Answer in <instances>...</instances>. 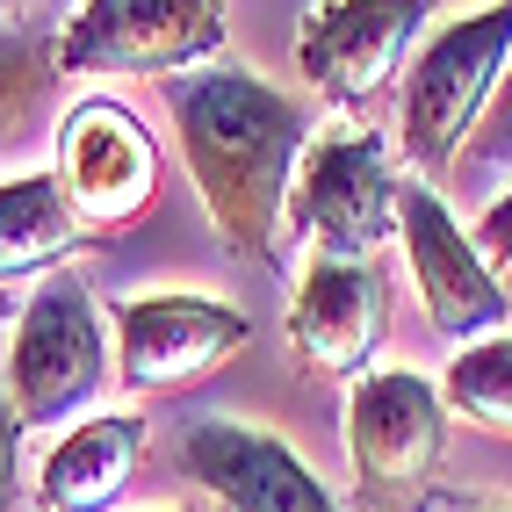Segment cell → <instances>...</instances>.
Masks as SVG:
<instances>
[{"label":"cell","instance_id":"obj_1","mask_svg":"<svg viewBox=\"0 0 512 512\" xmlns=\"http://www.w3.org/2000/svg\"><path fill=\"white\" fill-rule=\"evenodd\" d=\"M159 94L217 238L238 260H260L267 275H282L289 188L318 138L311 109L296 94L267 87L260 73H246V65H202V73L159 80Z\"/></svg>","mask_w":512,"mask_h":512},{"label":"cell","instance_id":"obj_2","mask_svg":"<svg viewBox=\"0 0 512 512\" xmlns=\"http://www.w3.org/2000/svg\"><path fill=\"white\" fill-rule=\"evenodd\" d=\"M116 375V339L101 318V296L80 267H58L15 311L8 339V404L22 426H80Z\"/></svg>","mask_w":512,"mask_h":512},{"label":"cell","instance_id":"obj_3","mask_svg":"<svg viewBox=\"0 0 512 512\" xmlns=\"http://www.w3.org/2000/svg\"><path fill=\"white\" fill-rule=\"evenodd\" d=\"M512 58V0H484V8L455 15L440 37L412 58L397 94V152L419 166V181H448L469 145V130L484 123L491 94Z\"/></svg>","mask_w":512,"mask_h":512},{"label":"cell","instance_id":"obj_4","mask_svg":"<svg viewBox=\"0 0 512 512\" xmlns=\"http://www.w3.org/2000/svg\"><path fill=\"white\" fill-rule=\"evenodd\" d=\"M217 51L224 0H80L58 22V65L80 80H181Z\"/></svg>","mask_w":512,"mask_h":512},{"label":"cell","instance_id":"obj_5","mask_svg":"<svg viewBox=\"0 0 512 512\" xmlns=\"http://www.w3.org/2000/svg\"><path fill=\"white\" fill-rule=\"evenodd\" d=\"M397 159L383 130H318L289 188V224L303 246L332 260H375L383 238L397 231Z\"/></svg>","mask_w":512,"mask_h":512},{"label":"cell","instance_id":"obj_6","mask_svg":"<svg viewBox=\"0 0 512 512\" xmlns=\"http://www.w3.org/2000/svg\"><path fill=\"white\" fill-rule=\"evenodd\" d=\"M44 174L58 181L80 231H123V224L152 217V202H159V145L123 101L87 94L58 116Z\"/></svg>","mask_w":512,"mask_h":512},{"label":"cell","instance_id":"obj_7","mask_svg":"<svg viewBox=\"0 0 512 512\" xmlns=\"http://www.w3.org/2000/svg\"><path fill=\"white\" fill-rule=\"evenodd\" d=\"M109 339H116V383L166 397L210 383L253 339V318L210 289H152V296H123L109 311Z\"/></svg>","mask_w":512,"mask_h":512},{"label":"cell","instance_id":"obj_8","mask_svg":"<svg viewBox=\"0 0 512 512\" xmlns=\"http://www.w3.org/2000/svg\"><path fill=\"white\" fill-rule=\"evenodd\" d=\"M433 0H311L296 22V73L339 109H375L404 73Z\"/></svg>","mask_w":512,"mask_h":512},{"label":"cell","instance_id":"obj_9","mask_svg":"<svg viewBox=\"0 0 512 512\" xmlns=\"http://www.w3.org/2000/svg\"><path fill=\"white\" fill-rule=\"evenodd\" d=\"M448 455V397L419 368H368L347 390V469L361 498L426 491Z\"/></svg>","mask_w":512,"mask_h":512},{"label":"cell","instance_id":"obj_10","mask_svg":"<svg viewBox=\"0 0 512 512\" xmlns=\"http://www.w3.org/2000/svg\"><path fill=\"white\" fill-rule=\"evenodd\" d=\"M397 246H404V267H412L419 303H426V325H433L440 339L469 347V339H484V332H505L512 303H505L498 267H491L484 246L455 224V210L440 202L433 181L397 188Z\"/></svg>","mask_w":512,"mask_h":512},{"label":"cell","instance_id":"obj_11","mask_svg":"<svg viewBox=\"0 0 512 512\" xmlns=\"http://www.w3.org/2000/svg\"><path fill=\"white\" fill-rule=\"evenodd\" d=\"M181 469L210 491L224 512H339L332 491L311 476L275 426H246V419H195L181 433Z\"/></svg>","mask_w":512,"mask_h":512},{"label":"cell","instance_id":"obj_12","mask_svg":"<svg viewBox=\"0 0 512 512\" xmlns=\"http://www.w3.org/2000/svg\"><path fill=\"white\" fill-rule=\"evenodd\" d=\"M390 339V275L383 260H332L311 253V267L289 282V347L325 375H368Z\"/></svg>","mask_w":512,"mask_h":512},{"label":"cell","instance_id":"obj_13","mask_svg":"<svg viewBox=\"0 0 512 512\" xmlns=\"http://www.w3.org/2000/svg\"><path fill=\"white\" fill-rule=\"evenodd\" d=\"M152 448L145 412H87L80 426H65L51 440V455L37 469V505L44 512H109L123 484L138 476Z\"/></svg>","mask_w":512,"mask_h":512},{"label":"cell","instance_id":"obj_14","mask_svg":"<svg viewBox=\"0 0 512 512\" xmlns=\"http://www.w3.org/2000/svg\"><path fill=\"white\" fill-rule=\"evenodd\" d=\"M58 80H65V65H58V29L44 22H0V181L8 174H29L22 152L29 145H51V130H58Z\"/></svg>","mask_w":512,"mask_h":512},{"label":"cell","instance_id":"obj_15","mask_svg":"<svg viewBox=\"0 0 512 512\" xmlns=\"http://www.w3.org/2000/svg\"><path fill=\"white\" fill-rule=\"evenodd\" d=\"M80 217L65 210V195L51 174H8L0 181V289H15L29 275H58L80 253Z\"/></svg>","mask_w":512,"mask_h":512},{"label":"cell","instance_id":"obj_16","mask_svg":"<svg viewBox=\"0 0 512 512\" xmlns=\"http://www.w3.org/2000/svg\"><path fill=\"white\" fill-rule=\"evenodd\" d=\"M440 397H448V412H462L469 426L512 440V332H484V339H469V347H455Z\"/></svg>","mask_w":512,"mask_h":512},{"label":"cell","instance_id":"obj_17","mask_svg":"<svg viewBox=\"0 0 512 512\" xmlns=\"http://www.w3.org/2000/svg\"><path fill=\"white\" fill-rule=\"evenodd\" d=\"M448 181H462L476 202H484V188H491V195L512 188V58H505V80H498V94H491L484 123L469 130V145H462V159H455Z\"/></svg>","mask_w":512,"mask_h":512},{"label":"cell","instance_id":"obj_18","mask_svg":"<svg viewBox=\"0 0 512 512\" xmlns=\"http://www.w3.org/2000/svg\"><path fill=\"white\" fill-rule=\"evenodd\" d=\"M22 419L8 404V383H0V512H22Z\"/></svg>","mask_w":512,"mask_h":512},{"label":"cell","instance_id":"obj_19","mask_svg":"<svg viewBox=\"0 0 512 512\" xmlns=\"http://www.w3.org/2000/svg\"><path fill=\"white\" fill-rule=\"evenodd\" d=\"M476 246H484V260L491 267H512V188H498L491 202H484V217H476Z\"/></svg>","mask_w":512,"mask_h":512},{"label":"cell","instance_id":"obj_20","mask_svg":"<svg viewBox=\"0 0 512 512\" xmlns=\"http://www.w3.org/2000/svg\"><path fill=\"white\" fill-rule=\"evenodd\" d=\"M51 8H58V0H0V22H37Z\"/></svg>","mask_w":512,"mask_h":512},{"label":"cell","instance_id":"obj_21","mask_svg":"<svg viewBox=\"0 0 512 512\" xmlns=\"http://www.w3.org/2000/svg\"><path fill=\"white\" fill-rule=\"evenodd\" d=\"M15 311H22V303H15V296H8V289H0V325H8V318H15Z\"/></svg>","mask_w":512,"mask_h":512},{"label":"cell","instance_id":"obj_22","mask_svg":"<svg viewBox=\"0 0 512 512\" xmlns=\"http://www.w3.org/2000/svg\"><path fill=\"white\" fill-rule=\"evenodd\" d=\"M455 512H512V505H455Z\"/></svg>","mask_w":512,"mask_h":512},{"label":"cell","instance_id":"obj_23","mask_svg":"<svg viewBox=\"0 0 512 512\" xmlns=\"http://www.w3.org/2000/svg\"><path fill=\"white\" fill-rule=\"evenodd\" d=\"M166 512H181V505H166Z\"/></svg>","mask_w":512,"mask_h":512}]
</instances>
